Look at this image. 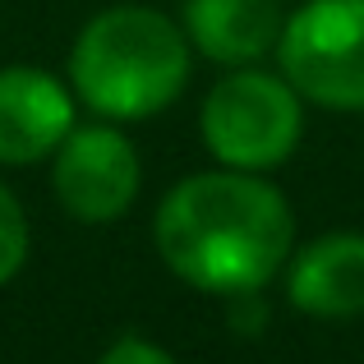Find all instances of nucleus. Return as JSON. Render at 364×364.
Here are the masks:
<instances>
[{"mask_svg": "<svg viewBox=\"0 0 364 364\" xmlns=\"http://www.w3.org/2000/svg\"><path fill=\"white\" fill-rule=\"evenodd\" d=\"M28 245H33V235H28L23 203H18L14 189L0 180V286L14 282V277L23 272V263H28Z\"/></svg>", "mask_w": 364, "mask_h": 364, "instance_id": "1a4fd4ad", "label": "nucleus"}, {"mask_svg": "<svg viewBox=\"0 0 364 364\" xmlns=\"http://www.w3.org/2000/svg\"><path fill=\"white\" fill-rule=\"evenodd\" d=\"M282 0H189L185 37L217 65H254L282 42Z\"/></svg>", "mask_w": 364, "mask_h": 364, "instance_id": "6e6552de", "label": "nucleus"}, {"mask_svg": "<svg viewBox=\"0 0 364 364\" xmlns=\"http://www.w3.org/2000/svg\"><path fill=\"white\" fill-rule=\"evenodd\" d=\"M189 83V37L148 5L92 14L70 46V88L107 120H148Z\"/></svg>", "mask_w": 364, "mask_h": 364, "instance_id": "f03ea898", "label": "nucleus"}, {"mask_svg": "<svg viewBox=\"0 0 364 364\" xmlns=\"http://www.w3.org/2000/svg\"><path fill=\"white\" fill-rule=\"evenodd\" d=\"M277 60L304 102L364 111V0H309L282 28Z\"/></svg>", "mask_w": 364, "mask_h": 364, "instance_id": "20e7f679", "label": "nucleus"}, {"mask_svg": "<svg viewBox=\"0 0 364 364\" xmlns=\"http://www.w3.org/2000/svg\"><path fill=\"white\" fill-rule=\"evenodd\" d=\"M74 129V88L37 65L0 70V166L46 161Z\"/></svg>", "mask_w": 364, "mask_h": 364, "instance_id": "423d86ee", "label": "nucleus"}, {"mask_svg": "<svg viewBox=\"0 0 364 364\" xmlns=\"http://www.w3.org/2000/svg\"><path fill=\"white\" fill-rule=\"evenodd\" d=\"M97 364H176L171 350H161L157 341H143V337H120L102 350Z\"/></svg>", "mask_w": 364, "mask_h": 364, "instance_id": "9d476101", "label": "nucleus"}, {"mask_svg": "<svg viewBox=\"0 0 364 364\" xmlns=\"http://www.w3.org/2000/svg\"><path fill=\"white\" fill-rule=\"evenodd\" d=\"M139 152L116 124H74L51 152L55 198L83 226L120 222L139 198Z\"/></svg>", "mask_w": 364, "mask_h": 364, "instance_id": "39448f33", "label": "nucleus"}, {"mask_svg": "<svg viewBox=\"0 0 364 364\" xmlns=\"http://www.w3.org/2000/svg\"><path fill=\"white\" fill-rule=\"evenodd\" d=\"M291 79L263 70H231L203 97L198 129L222 166L235 171H272L295 152L304 134V107Z\"/></svg>", "mask_w": 364, "mask_h": 364, "instance_id": "7ed1b4c3", "label": "nucleus"}, {"mask_svg": "<svg viewBox=\"0 0 364 364\" xmlns=\"http://www.w3.org/2000/svg\"><path fill=\"white\" fill-rule=\"evenodd\" d=\"M286 295L309 318L364 314V235L332 231L295 249L291 267H286Z\"/></svg>", "mask_w": 364, "mask_h": 364, "instance_id": "0eeeda50", "label": "nucleus"}, {"mask_svg": "<svg viewBox=\"0 0 364 364\" xmlns=\"http://www.w3.org/2000/svg\"><path fill=\"white\" fill-rule=\"evenodd\" d=\"M157 254L180 282L208 295H254L286 267L291 203L258 171H198L180 180L152 222Z\"/></svg>", "mask_w": 364, "mask_h": 364, "instance_id": "f257e3e1", "label": "nucleus"}]
</instances>
